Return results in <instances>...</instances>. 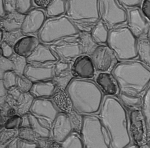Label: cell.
<instances>
[{
  "label": "cell",
  "mask_w": 150,
  "mask_h": 148,
  "mask_svg": "<svg viewBox=\"0 0 150 148\" xmlns=\"http://www.w3.org/2000/svg\"><path fill=\"white\" fill-rule=\"evenodd\" d=\"M99 117L109 135L111 148L128 147L132 139L129 131L128 115L120 99L115 96H106Z\"/></svg>",
  "instance_id": "6da1fadb"
},
{
  "label": "cell",
  "mask_w": 150,
  "mask_h": 148,
  "mask_svg": "<svg viewBox=\"0 0 150 148\" xmlns=\"http://www.w3.org/2000/svg\"><path fill=\"white\" fill-rule=\"evenodd\" d=\"M119 86V93L141 96L150 84V69L141 61L118 63L111 71Z\"/></svg>",
  "instance_id": "7a4b0ae2"
},
{
  "label": "cell",
  "mask_w": 150,
  "mask_h": 148,
  "mask_svg": "<svg viewBox=\"0 0 150 148\" xmlns=\"http://www.w3.org/2000/svg\"><path fill=\"white\" fill-rule=\"evenodd\" d=\"M73 108L80 114L96 115L100 111L103 93L95 82L75 78L66 89Z\"/></svg>",
  "instance_id": "3957f363"
},
{
  "label": "cell",
  "mask_w": 150,
  "mask_h": 148,
  "mask_svg": "<svg viewBox=\"0 0 150 148\" xmlns=\"http://www.w3.org/2000/svg\"><path fill=\"white\" fill-rule=\"evenodd\" d=\"M65 16L79 31L91 32L100 19L99 0H67Z\"/></svg>",
  "instance_id": "277c9868"
},
{
  "label": "cell",
  "mask_w": 150,
  "mask_h": 148,
  "mask_svg": "<svg viewBox=\"0 0 150 148\" xmlns=\"http://www.w3.org/2000/svg\"><path fill=\"white\" fill-rule=\"evenodd\" d=\"M137 39L128 27H117L109 31L107 45L120 61L133 60L138 57Z\"/></svg>",
  "instance_id": "5b68a950"
},
{
  "label": "cell",
  "mask_w": 150,
  "mask_h": 148,
  "mask_svg": "<svg viewBox=\"0 0 150 148\" xmlns=\"http://www.w3.org/2000/svg\"><path fill=\"white\" fill-rule=\"evenodd\" d=\"M79 33L67 16H61L45 20L38 38L41 42L49 45L63 39L78 37Z\"/></svg>",
  "instance_id": "8992f818"
},
{
  "label": "cell",
  "mask_w": 150,
  "mask_h": 148,
  "mask_svg": "<svg viewBox=\"0 0 150 148\" xmlns=\"http://www.w3.org/2000/svg\"><path fill=\"white\" fill-rule=\"evenodd\" d=\"M81 135L84 148H111L109 135L99 116L83 115Z\"/></svg>",
  "instance_id": "52a82bcc"
},
{
  "label": "cell",
  "mask_w": 150,
  "mask_h": 148,
  "mask_svg": "<svg viewBox=\"0 0 150 148\" xmlns=\"http://www.w3.org/2000/svg\"><path fill=\"white\" fill-rule=\"evenodd\" d=\"M99 11L101 21L109 29L120 26L128 21L127 11L117 0H99Z\"/></svg>",
  "instance_id": "ba28073f"
},
{
  "label": "cell",
  "mask_w": 150,
  "mask_h": 148,
  "mask_svg": "<svg viewBox=\"0 0 150 148\" xmlns=\"http://www.w3.org/2000/svg\"><path fill=\"white\" fill-rule=\"evenodd\" d=\"M59 60L73 62L83 54L78 36L63 39L49 45Z\"/></svg>",
  "instance_id": "9c48e42d"
},
{
  "label": "cell",
  "mask_w": 150,
  "mask_h": 148,
  "mask_svg": "<svg viewBox=\"0 0 150 148\" xmlns=\"http://www.w3.org/2000/svg\"><path fill=\"white\" fill-rule=\"evenodd\" d=\"M60 112L50 98H37L34 100L30 113L44 125L52 129V125Z\"/></svg>",
  "instance_id": "30bf717a"
},
{
  "label": "cell",
  "mask_w": 150,
  "mask_h": 148,
  "mask_svg": "<svg viewBox=\"0 0 150 148\" xmlns=\"http://www.w3.org/2000/svg\"><path fill=\"white\" fill-rule=\"evenodd\" d=\"M129 120V131L134 143L141 147L147 144V129L141 109L131 110Z\"/></svg>",
  "instance_id": "8fae6325"
},
{
  "label": "cell",
  "mask_w": 150,
  "mask_h": 148,
  "mask_svg": "<svg viewBox=\"0 0 150 148\" xmlns=\"http://www.w3.org/2000/svg\"><path fill=\"white\" fill-rule=\"evenodd\" d=\"M91 57L96 70L98 72L112 71L118 63V59L114 52L106 45H98Z\"/></svg>",
  "instance_id": "7c38bea8"
},
{
  "label": "cell",
  "mask_w": 150,
  "mask_h": 148,
  "mask_svg": "<svg viewBox=\"0 0 150 148\" xmlns=\"http://www.w3.org/2000/svg\"><path fill=\"white\" fill-rule=\"evenodd\" d=\"M72 73L76 79L91 80L96 76V68L91 56L82 55L72 63Z\"/></svg>",
  "instance_id": "4fadbf2b"
},
{
  "label": "cell",
  "mask_w": 150,
  "mask_h": 148,
  "mask_svg": "<svg viewBox=\"0 0 150 148\" xmlns=\"http://www.w3.org/2000/svg\"><path fill=\"white\" fill-rule=\"evenodd\" d=\"M55 63H28L24 75L33 83L52 80L54 75Z\"/></svg>",
  "instance_id": "5bb4252c"
},
{
  "label": "cell",
  "mask_w": 150,
  "mask_h": 148,
  "mask_svg": "<svg viewBox=\"0 0 150 148\" xmlns=\"http://www.w3.org/2000/svg\"><path fill=\"white\" fill-rule=\"evenodd\" d=\"M129 28L137 39L143 38L150 32V24L138 8H133L128 12Z\"/></svg>",
  "instance_id": "9a60e30c"
},
{
  "label": "cell",
  "mask_w": 150,
  "mask_h": 148,
  "mask_svg": "<svg viewBox=\"0 0 150 148\" xmlns=\"http://www.w3.org/2000/svg\"><path fill=\"white\" fill-rule=\"evenodd\" d=\"M45 21V14L41 9L34 8L25 14L21 31L24 35L39 33Z\"/></svg>",
  "instance_id": "2e32d148"
},
{
  "label": "cell",
  "mask_w": 150,
  "mask_h": 148,
  "mask_svg": "<svg viewBox=\"0 0 150 148\" xmlns=\"http://www.w3.org/2000/svg\"><path fill=\"white\" fill-rule=\"evenodd\" d=\"M73 131L72 124L68 114L60 112L52 125L51 138L60 143Z\"/></svg>",
  "instance_id": "e0dca14e"
},
{
  "label": "cell",
  "mask_w": 150,
  "mask_h": 148,
  "mask_svg": "<svg viewBox=\"0 0 150 148\" xmlns=\"http://www.w3.org/2000/svg\"><path fill=\"white\" fill-rule=\"evenodd\" d=\"M73 62L59 60L55 63L54 75L52 80L58 87L66 89L75 77L72 73Z\"/></svg>",
  "instance_id": "ac0fdd59"
},
{
  "label": "cell",
  "mask_w": 150,
  "mask_h": 148,
  "mask_svg": "<svg viewBox=\"0 0 150 148\" xmlns=\"http://www.w3.org/2000/svg\"><path fill=\"white\" fill-rule=\"evenodd\" d=\"M94 82L106 96H115L119 94V86L112 74L99 72L94 78Z\"/></svg>",
  "instance_id": "d6986e66"
},
{
  "label": "cell",
  "mask_w": 150,
  "mask_h": 148,
  "mask_svg": "<svg viewBox=\"0 0 150 148\" xmlns=\"http://www.w3.org/2000/svg\"><path fill=\"white\" fill-rule=\"evenodd\" d=\"M27 59L28 63L36 64L55 63L59 60L49 45L41 42L33 53Z\"/></svg>",
  "instance_id": "ffe728a7"
},
{
  "label": "cell",
  "mask_w": 150,
  "mask_h": 148,
  "mask_svg": "<svg viewBox=\"0 0 150 148\" xmlns=\"http://www.w3.org/2000/svg\"><path fill=\"white\" fill-rule=\"evenodd\" d=\"M41 42L39 38L33 35H25L21 38L13 47L14 53L29 57Z\"/></svg>",
  "instance_id": "44dd1931"
},
{
  "label": "cell",
  "mask_w": 150,
  "mask_h": 148,
  "mask_svg": "<svg viewBox=\"0 0 150 148\" xmlns=\"http://www.w3.org/2000/svg\"><path fill=\"white\" fill-rule=\"evenodd\" d=\"M58 87L57 84L53 80L38 81L34 83L30 92L36 99L50 98Z\"/></svg>",
  "instance_id": "7402d4cb"
},
{
  "label": "cell",
  "mask_w": 150,
  "mask_h": 148,
  "mask_svg": "<svg viewBox=\"0 0 150 148\" xmlns=\"http://www.w3.org/2000/svg\"><path fill=\"white\" fill-rule=\"evenodd\" d=\"M25 14L14 11L8 13L1 18V29L5 32L16 31L21 30Z\"/></svg>",
  "instance_id": "603a6c76"
},
{
  "label": "cell",
  "mask_w": 150,
  "mask_h": 148,
  "mask_svg": "<svg viewBox=\"0 0 150 148\" xmlns=\"http://www.w3.org/2000/svg\"><path fill=\"white\" fill-rule=\"evenodd\" d=\"M50 98L60 112L68 114L74 109L72 101L65 89L58 87Z\"/></svg>",
  "instance_id": "cb8c5ba5"
},
{
  "label": "cell",
  "mask_w": 150,
  "mask_h": 148,
  "mask_svg": "<svg viewBox=\"0 0 150 148\" xmlns=\"http://www.w3.org/2000/svg\"><path fill=\"white\" fill-rule=\"evenodd\" d=\"M94 41L98 45L107 44L109 34V28L102 21H99L94 26L91 32Z\"/></svg>",
  "instance_id": "d4e9b609"
},
{
  "label": "cell",
  "mask_w": 150,
  "mask_h": 148,
  "mask_svg": "<svg viewBox=\"0 0 150 148\" xmlns=\"http://www.w3.org/2000/svg\"><path fill=\"white\" fill-rule=\"evenodd\" d=\"M137 55L140 61L150 68V41L143 37L137 40Z\"/></svg>",
  "instance_id": "484cf974"
},
{
  "label": "cell",
  "mask_w": 150,
  "mask_h": 148,
  "mask_svg": "<svg viewBox=\"0 0 150 148\" xmlns=\"http://www.w3.org/2000/svg\"><path fill=\"white\" fill-rule=\"evenodd\" d=\"M147 129V143L150 147V84L144 92L141 108Z\"/></svg>",
  "instance_id": "4316f807"
},
{
  "label": "cell",
  "mask_w": 150,
  "mask_h": 148,
  "mask_svg": "<svg viewBox=\"0 0 150 148\" xmlns=\"http://www.w3.org/2000/svg\"><path fill=\"white\" fill-rule=\"evenodd\" d=\"M35 99L30 92L23 93L16 106V113L21 116L29 113Z\"/></svg>",
  "instance_id": "83f0119b"
},
{
  "label": "cell",
  "mask_w": 150,
  "mask_h": 148,
  "mask_svg": "<svg viewBox=\"0 0 150 148\" xmlns=\"http://www.w3.org/2000/svg\"><path fill=\"white\" fill-rule=\"evenodd\" d=\"M78 39L83 48V55L91 56L98 45L92 38L91 32H80Z\"/></svg>",
  "instance_id": "f1b7e54d"
},
{
  "label": "cell",
  "mask_w": 150,
  "mask_h": 148,
  "mask_svg": "<svg viewBox=\"0 0 150 148\" xmlns=\"http://www.w3.org/2000/svg\"><path fill=\"white\" fill-rule=\"evenodd\" d=\"M67 0H52L45 8V13L50 17L63 16L66 11Z\"/></svg>",
  "instance_id": "f546056e"
},
{
  "label": "cell",
  "mask_w": 150,
  "mask_h": 148,
  "mask_svg": "<svg viewBox=\"0 0 150 148\" xmlns=\"http://www.w3.org/2000/svg\"><path fill=\"white\" fill-rule=\"evenodd\" d=\"M30 125L35 132L39 137L50 138L52 136V131L50 128L47 127L40 122L34 115L31 113H29Z\"/></svg>",
  "instance_id": "4dcf8cb0"
},
{
  "label": "cell",
  "mask_w": 150,
  "mask_h": 148,
  "mask_svg": "<svg viewBox=\"0 0 150 148\" xmlns=\"http://www.w3.org/2000/svg\"><path fill=\"white\" fill-rule=\"evenodd\" d=\"M61 148H84L80 133L73 131L60 143Z\"/></svg>",
  "instance_id": "1f68e13d"
},
{
  "label": "cell",
  "mask_w": 150,
  "mask_h": 148,
  "mask_svg": "<svg viewBox=\"0 0 150 148\" xmlns=\"http://www.w3.org/2000/svg\"><path fill=\"white\" fill-rule=\"evenodd\" d=\"M118 95L122 104L130 109H139L142 105L143 97L141 96H132L122 93Z\"/></svg>",
  "instance_id": "d6a6232c"
},
{
  "label": "cell",
  "mask_w": 150,
  "mask_h": 148,
  "mask_svg": "<svg viewBox=\"0 0 150 148\" xmlns=\"http://www.w3.org/2000/svg\"><path fill=\"white\" fill-rule=\"evenodd\" d=\"M14 65V71L18 75H24L28 62L26 58L14 53L10 58Z\"/></svg>",
  "instance_id": "836d02e7"
},
{
  "label": "cell",
  "mask_w": 150,
  "mask_h": 148,
  "mask_svg": "<svg viewBox=\"0 0 150 148\" xmlns=\"http://www.w3.org/2000/svg\"><path fill=\"white\" fill-rule=\"evenodd\" d=\"M18 136V130L1 129L0 132V148H6L8 144Z\"/></svg>",
  "instance_id": "e575fe53"
},
{
  "label": "cell",
  "mask_w": 150,
  "mask_h": 148,
  "mask_svg": "<svg viewBox=\"0 0 150 148\" xmlns=\"http://www.w3.org/2000/svg\"><path fill=\"white\" fill-rule=\"evenodd\" d=\"M68 115L70 119L73 131H76L81 134L83 122V115L79 113L74 109L72 110Z\"/></svg>",
  "instance_id": "d590c367"
},
{
  "label": "cell",
  "mask_w": 150,
  "mask_h": 148,
  "mask_svg": "<svg viewBox=\"0 0 150 148\" xmlns=\"http://www.w3.org/2000/svg\"><path fill=\"white\" fill-rule=\"evenodd\" d=\"M22 121L21 115L17 114H14L6 118L2 128L6 130H18L21 126Z\"/></svg>",
  "instance_id": "8d00e7d4"
},
{
  "label": "cell",
  "mask_w": 150,
  "mask_h": 148,
  "mask_svg": "<svg viewBox=\"0 0 150 148\" xmlns=\"http://www.w3.org/2000/svg\"><path fill=\"white\" fill-rule=\"evenodd\" d=\"M18 75L14 71H9L5 72L0 77V80H2L6 89L8 90L11 87L16 86Z\"/></svg>",
  "instance_id": "74e56055"
},
{
  "label": "cell",
  "mask_w": 150,
  "mask_h": 148,
  "mask_svg": "<svg viewBox=\"0 0 150 148\" xmlns=\"http://www.w3.org/2000/svg\"><path fill=\"white\" fill-rule=\"evenodd\" d=\"M18 136L27 140L36 142L39 136L31 126L21 127L18 130Z\"/></svg>",
  "instance_id": "f35d334b"
},
{
  "label": "cell",
  "mask_w": 150,
  "mask_h": 148,
  "mask_svg": "<svg viewBox=\"0 0 150 148\" xmlns=\"http://www.w3.org/2000/svg\"><path fill=\"white\" fill-rule=\"evenodd\" d=\"M22 93H23L18 89L16 86L11 87V89L8 90V95L6 97V101L16 109L17 102Z\"/></svg>",
  "instance_id": "ab89813d"
},
{
  "label": "cell",
  "mask_w": 150,
  "mask_h": 148,
  "mask_svg": "<svg viewBox=\"0 0 150 148\" xmlns=\"http://www.w3.org/2000/svg\"><path fill=\"white\" fill-rule=\"evenodd\" d=\"M33 84V81L25 75H18L16 86L22 93L30 92Z\"/></svg>",
  "instance_id": "60d3db41"
},
{
  "label": "cell",
  "mask_w": 150,
  "mask_h": 148,
  "mask_svg": "<svg viewBox=\"0 0 150 148\" xmlns=\"http://www.w3.org/2000/svg\"><path fill=\"white\" fill-rule=\"evenodd\" d=\"M25 36L22 33L21 30L16 31H4L3 41L8 42V44L12 45L13 47L21 38Z\"/></svg>",
  "instance_id": "b9f144b4"
},
{
  "label": "cell",
  "mask_w": 150,
  "mask_h": 148,
  "mask_svg": "<svg viewBox=\"0 0 150 148\" xmlns=\"http://www.w3.org/2000/svg\"><path fill=\"white\" fill-rule=\"evenodd\" d=\"M39 148H61L60 143L50 138L39 137L36 141Z\"/></svg>",
  "instance_id": "7bdbcfd3"
},
{
  "label": "cell",
  "mask_w": 150,
  "mask_h": 148,
  "mask_svg": "<svg viewBox=\"0 0 150 148\" xmlns=\"http://www.w3.org/2000/svg\"><path fill=\"white\" fill-rule=\"evenodd\" d=\"M14 71V65L11 58L6 57L3 55L0 56V77L5 72Z\"/></svg>",
  "instance_id": "ee69618b"
},
{
  "label": "cell",
  "mask_w": 150,
  "mask_h": 148,
  "mask_svg": "<svg viewBox=\"0 0 150 148\" xmlns=\"http://www.w3.org/2000/svg\"><path fill=\"white\" fill-rule=\"evenodd\" d=\"M32 2V0H16V11L22 14H26L31 9Z\"/></svg>",
  "instance_id": "f6af8a7d"
},
{
  "label": "cell",
  "mask_w": 150,
  "mask_h": 148,
  "mask_svg": "<svg viewBox=\"0 0 150 148\" xmlns=\"http://www.w3.org/2000/svg\"><path fill=\"white\" fill-rule=\"evenodd\" d=\"M1 107V115L8 118L14 114H17L14 108L12 107L7 102L0 104Z\"/></svg>",
  "instance_id": "bcb514c9"
},
{
  "label": "cell",
  "mask_w": 150,
  "mask_h": 148,
  "mask_svg": "<svg viewBox=\"0 0 150 148\" xmlns=\"http://www.w3.org/2000/svg\"><path fill=\"white\" fill-rule=\"evenodd\" d=\"M14 54V50L12 45L5 41L1 42V55L10 58Z\"/></svg>",
  "instance_id": "7dc6e473"
},
{
  "label": "cell",
  "mask_w": 150,
  "mask_h": 148,
  "mask_svg": "<svg viewBox=\"0 0 150 148\" xmlns=\"http://www.w3.org/2000/svg\"><path fill=\"white\" fill-rule=\"evenodd\" d=\"M39 148L37 142H33L21 138L17 136L16 137V148Z\"/></svg>",
  "instance_id": "c3c4849f"
},
{
  "label": "cell",
  "mask_w": 150,
  "mask_h": 148,
  "mask_svg": "<svg viewBox=\"0 0 150 148\" xmlns=\"http://www.w3.org/2000/svg\"><path fill=\"white\" fill-rule=\"evenodd\" d=\"M141 11L144 17L150 22V0H143Z\"/></svg>",
  "instance_id": "681fc988"
},
{
  "label": "cell",
  "mask_w": 150,
  "mask_h": 148,
  "mask_svg": "<svg viewBox=\"0 0 150 148\" xmlns=\"http://www.w3.org/2000/svg\"><path fill=\"white\" fill-rule=\"evenodd\" d=\"M3 2L6 13L16 11V0H3Z\"/></svg>",
  "instance_id": "f907efd6"
},
{
  "label": "cell",
  "mask_w": 150,
  "mask_h": 148,
  "mask_svg": "<svg viewBox=\"0 0 150 148\" xmlns=\"http://www.w3.org/2000/svg\"><path fill=\"white\" fill-rule=\"evenodd\" d=\"M121 4L127 8H133L138 6L142 0H117Z\"/></svg>",
  "instance_id": "816d5d0a"
},
{
  "label": "cell",
  "mask_w": 150,
  "mask_h": 148,
  "mask_svg": "<svg viewBox=\"0 0 150 148\" xmlns=\"http://www.w3.org/2000/svg\"><path fill=\"white\" fill-rule=\"evenodd\" d=\"M8 90L5 87L3 82L0 80V104L6 101V97L8 95Z\"/></svg>",
  "instance_id": "f5cc1de1"
},
{
  "label": "cell",
  "mask_w": 150,
  "mask_h": 148,
  "mask_svg": "<svg viewBox=\"0 0 150 148\" xmlns=\"http://www.w3.org/2000/svg\"><path fill=\"white\" fill-rule=\"evenodd\" d=\"M52 0H32L35 6L40 8H45Z\"/></svg>",
  "instance_id": "db71d44e"
},
{
  "label": "cell",
  "mask_w": 150,
  "mask_h": 148,
  "mask_svg": "<svg viewBox=\"0 0 150 148\" xmlns=\"http://www.w3.org/2000/svg\"><path fill=\"white\" fill-rule=\"evenodd\" d=\"M22 124H21V127L30 126L29 113H28V114H25L24 115H22Z\"/></svg>",
  "instance_id": "11a10c76"
},
{
  "label": "cell",
  "mask_w": 150,
  "mask_h": 148,
  "mask_svg": "<svg viewBox=\"0 0 150 148\" xmlns=\"http://www.w3.org/2000/svg\"><path fill=\"white\" fill-rule=\"evenodd\" d=\"M0 34H1V42H2V41H3L4 35V31L3 30L1 29Z\"/></svg>",
  "instance_id": "9f6ffc18"
},
{
  "label": "cell",
  "mask_w": 150,
  "mask_h": 148,
  "mask_svg": "<svg viewBox=\"0 0 150 148\" xmlns=\"http://www.w3.org/2000/svg\"><path fill=\"white\" fill-rule=\"evenodd\" d=\"M149 40L150 41V32H149Z\"/></svg>",
  "instance_id": "6f0895ef"
}]
</instances>
